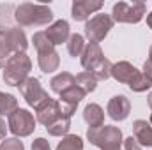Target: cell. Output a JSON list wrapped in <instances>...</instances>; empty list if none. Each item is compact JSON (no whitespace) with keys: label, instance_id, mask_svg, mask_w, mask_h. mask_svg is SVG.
<instances>
[{"label":"cell","instance_id":"obj_1","mask_svg":"<svg viewBox=\"0 0 152 150\" xmlns=\"http://www.w3.org/2000/svg\"><path fill=\"white\" fill-rule=\"evenodd\" d=\"M14 21L20 27H44L53 21V11L42 4H20L14 9Z\"/></svg>","mask_w":152,"mask_h":150},{"label":"cell","instance_id":"obj_2","mask_svg":"<svg viewBox=\"0 0 152 150\" xmlns=\"http://www.w3.org/2000/svg\"><path fill=\"white\" fill-rule=\"evenodd\" d=\"M87 140L101 150H120L122 143V131L115 125H101V127H88Z\"/></svg>","mask_w":152,"mask_h":150},{"label":"cell","instance_id":"obj_3","mask_svg":"<svg viewBox=\"0 0 152 150\" xmlns=\"http://www.w3.org/2000/svg\"><path fill=\"white\" fill-rule=\"evenodd\" d=\"M32 69V62L27 57V53H16L9 58V62L4 67V81L9 87H20Z\"/></svg>","mask_w":152,"mask_h":150},{"label":"cell","instance_id":"obj_4","mask_svg":"<svg viewBox=\"0 0 152 150\" xmlns=\"http://www.w3.org/2000/svg\"><path fill=\"white\" fill-rule=\"evenodd\" d=\"M147 12L145 2H117L112 9L113 23H140Z\"/></svg>","mask_w":152,"mask_h":150},{"label":"cell","instance_id":"obj_5","mask_svg":"<svg viewBox=\"0 0 152 150\" xmlns=\"http://www.w3.org/2000/svg\"><path fill=\"white\" fill-rule=\"evenodd\" d=\"M18 88H20V94L23 95V99L27 101V104L30 108H34L36 111L51 99L50 94L42 88L41 81H39L37 78H32V76H28Z\"/></svg>","mask_w":152,"mask_h":150},{"label":"cell","instance_id":"obj_6","mask_svg":"<svg viewBox=\"0 0 152 150\" xmlns=\"http://www.w3.org/2000/svg\"><path fill=\"white\" fill-rule=\"evenodd\" d=\"M113 28V20L106 12H97L85 21V37L94 44H99Z\"/></svg>","mask_w":152,"mask_h":150},{"label":"cell","instance_id":"obj_7","mask_svg":"<svg viewBox=\"0 0 152 150\" xmlns=\"http://www.w3.org/2000/svg\"><path fill=\"white\" fill-rule=\"evenodd\" d=\"M36 118L28 110H21L18 108L14 113H11L7 117V127L9 131L14 134V138H27L34 133L36 129Z\"/></svg>","mask_w":152,"mask_h":150},{"label":"cell","instance_id":"obj_8","mask_svg":"<svg viewBox=\"0 0 152 150\" xmlns=\"http://www.w3.org/2000/svg\"><path fill=\"white\" fill-rule=\"evenodd\" d=\"M103 9L101 0H75L71 5V16L76 21H87L90 20V14Z\"/></svg>","mask_w":152,"mask_h":150},{"label":"cell","instance_id":"obj_9","mask_svg":"<svg viewBox=\"0 0 152 150\" xmlns=\"http://www.w3.org/2000/svg\"><path fill=\"white\" fill-rule=\"evenodd\" d=\"M104 58V53L101 50L99 44H94V42H88L80 57V62H81V67L85 69V73H92Z\"/></svg>","mask_w":152,"mask_h":150},{"label":"cell","instance_id":"obj_10","mask_svg":"<svg viewBox=\"0 0 152 150\" xmlns=\"http://www.w3.org/2000/svg\"><path fill=\"white\" fill-rule=\"evenodd\" d=\"M106 113L108 117L115 120V122H122L129 117L131 113V103L126 95H115L108 101V106H106Z\"/></svg>","mask_w":152,"mask_h":150},{"label":"cell","instance_id":"obj_11","mask_svg":"<svg viewBox=\"0 0 152 150\" xmlns=\"http://www.w3.org/2000/svg\"><path fill=\"white\" fill-rule=\"evenodd\" d=\"M44 34L53 46H58L62 42H67V39L71 36V28H69V23L66 20H57L55 23H51L44 30Z\"/></svg>","mask_w":152,"mask_h":150},{"label":"cell","instance_id":"obj_12","mask_svg":"<svg viewBox=\"0 0 152 150\" xmlns=\"http://www.w3.org/2000/svg\"><path fill=\"white\" fill-rule=\"evenodd\" d=\"M37 64L42 73H55L60 66V57L55 51V48H46L37 51Z\"/></svg>","mask_w":152,"mask_h":150},{"label":"cell","instance_id":"obj_13","mask_svg":"<svg viewBox=\"0 0 152 150\" xmlns=\"http://www.w3.org/2000/svg\"><path fill=\"white\" fill-rule=\"evenodd\" d=\"M58 117H62V115H60V108H58V101H55V99H50L44 106H41L36 111V120L39 124H42L44 127H48Z\"/></svg>","mask_w":152,"mask_h":150},{"label":"cell","instance_id":"obj_14","mask_svg":"<svg viewBox=\"0 0 152 150\" xmlns=\"http://www.w3.org/2000/svg\"><path fill=\"white\" fill-rule=\"evenodd\" d=\"M136 73H138V69H136L133 64L122 60V62H117V64L112 66V73H110V76L113 78L115 81H118V83L129 85V81L136 76Z\"/></svg>","mask_w":152,"mask_h":150},{"label":"cell","instance_id":"obj_15","mask_svg":"<svg viewBox=\"0 0 152 150\" xmlns=\"http://www.w3.org/2000/svg\"><path fill=\"white\" fill-rule=\"evenodd\" d=\"M133 138L142 147H152V125L147 120H134L133 122Z\"/></svg>","mask_w":152,"mask_h":150},{"label":"cell","instance_id":"obj_16","mask_svg":"<svg viewBox=\"0 0 152 150\" xmlns=\"http://www.w3.org/2000/svg\"><path fill=\"white\" fill-rule=\"evenodd\" d=\"M76 85V76H73L71 73H58L57 76H53L51 78V81H50V88L55 92V94H64L66 90H69V88H73Z\"/></svg>","mask_w":152,"mask_h":150},{"label":"cell","instance_id":"obj_17","mask_svg":"<svg viewBox=\"0 0 152 150\" xmlns=\"http://www.w3.org/2000/svg\"><path fill=\"white\" fill-rule=\"evenodd\" d=\"M83 120L88 124V127H101L104 125V111L99 104L90 103L83 110Z\"/></svg>","mask_w":152,"mask_h":150},{"label":"cell","instance_id":"obj_18","mask_svg":"<svg viewBox=\"0 0 152 150\" xmlns=\"http://www.w3.org/2000/svg\"><path fill=\"white\" fill-rule=\"evenodd\" d=\"M5 34H7V39H9V42H11V48H12L14 55L27 51L28 41H27L25 32H23L20 27H14V28H11V30H5Z\"/></svg>","mask_w":152,"mask_h":150},{"label":"cell","instance_id":"obj_19","mask_svg":"<svg viewBox=\"0 0 152 150\" xmlns=\"http://www.w3.org/2000/svg\"><path fill=\"white\" fill-rule=\"evenodd\" d=\"M14 5L12 4H0V30H11L14 28L12 21H14Z\"/></svg>","mask_w":152,"mask_h":150},{"label":"cell","instance_id":"obj_20","mask_svg":"<svg viewBox=\"0 0 152 150\" xmlns=\"http://www.w3.org/2000/svg\"><path fill=\"white\" fill-rule=\"evenodd\" d=\"M69 127H71V118L58 117L55 122H51V124L46 127V131H48L50 136H67Z\"/></svg>","mask_w":152,"mask_h":150},{"label":"cell","instance_id":"obj_21","mask_svg":"<svg viewBox=\"0 0 152 150\" xmlns=\"http://www.w3.org/2000/svg\"><path fill=\"white\" fill-rule=\"evenodd\" d=\"M85 37L81 34H71L69 39H67V53L71 57H81L83 50H85Z\"/></svg>","mask_w":152,"mask_h":150},{"label":"cell","instance_id":"obj_22","mask_svg":"<svg viewBox=\"0 0 152 150\" xmlns=\"http://www.w3.org/2000/svg\"><path fill=\"white\" fill-rule=\"evenodd\" d=\"M16 110H18V99L12 94L0 92V117L2 115L9 117L11 113H14Z\"/></svg>","mask_w":152,"mask_h":150},{"label":"cell","instance_id":"obj_23","mask_svg":"<svg viewBox=\"0 0 152 150\" xmlns=\"http://www.w3.org/2000/svg\"><path fill=\"white\" fill-rule=\"evenodd\" d=\"M14 55L12 48H11V42L7 39V34L0 30V69L5 67V64L9 62V58Z\"/></svg>","mask_w":152,"mask_h":150},{"label":"cell","instance_id":"obj_24","mask_svg":"<svg viewBox=\"0 0 152 150\" xmlns=\"http://www.w3.org/2000/svg\"><path fill=\"white\" fill-rule=\"evenodd\" d=\"M76 85H78L85 94H90V92L96 90L97 79L90 74V73H80V74L76 76Z\"/></svg>","mask_w":152,"mask_h":150},{"label":"cell","instance_id":"obj_25","mask_svg":"<svg viewBox=\"0 0 152 150\" xmlns=\"http://www.w3.org/2000/svg\"><path fill=\"white\" fill-rule=\"evenodd\" d=\"M57 150H83V140L76 134H67L58 141Z\"/></svg>","mask_w":152,"mask_h":150},{"label":"cell","instance_id":"obj_26","mask_svg":"<svg viewBox=\"0 0 152 150\" xmlns=\"http://www.w3.org/2000/svg\"><path fill=\"white\" fill-rule=\"evenodd\" d=\"M133 92H145V90H149L152 87V81L147 78V76L143 74V73H136V76L129 81V85H127Z\"/></svg>","mask_w":152,"mask_h":150},{"label":"cell","instance_id":"obj_27","mask_svg":"<svg viewBox=\"0 0 152 150\" xmlns=\"http://www.w3.org/2000/svg\"><path fill=\"white\" fill-rule=\"evenodd\" d=\"M87 94L78 87V85H75L73 88H69V90H66L64 94H60V101H64V103H69V104H75V106H78L80 104V101L85 97Z\"/></svg>","mask_w":152,"mask_h":150},{"label":"cell","instance_id":"obj_28","mask_svg":"<svg viewBox=\"0 0 152 150\" xmlns=\"http://www.w3.org/2000/svg\"><path fill=\"white\" fill-rule=\"evenodd\" d=\"M112 66H113V64H112V62H110V60L104 57V58H103V62H101V64H99V66H97V67H96L92 73H90V74L94 76L97 81H104V79H108V78H110Z\"/></svg>","mask_w":152,"mask_h":150},{"label":"cell","instance_id":"obj_29","mask_svg":"<svg viewBox=\"0 0 152 150\" xmlns=\"http://www.w3.org/2000/svg\"><path fill=\"white\" fill-rule=\"evenodd\" d=\"M32 42H34V46H36V50H37V51L46 50V48H55V46L50 42V39L46 37L44 30H42V32H36V34H34V37H32Z\"/></svg>","mask_w":152,"mask_h":150},{"label":"cell","instance_id":"obj_30","mask_svg":"<svg viewBox=\"0 0 152 150\" xmlns=\"http://www.w3.org/2000/svg\"><path fill=\"white\" fill-rule=\"evenodd\" d=\"M0 150H25V145L20 138H5L0 143Z\"/></svg>","mask_w":152,"mask_h":150},{"label":"cell","instance_id":"obj_31","mask_svg":"<svg viewBox=\"0 0 152 150\" xmlns=\"http://www.w3.org/2000/svg\"><path fill=\"white\" fill-rule=\"evenodd\" d=\"M32 150H51L50 147V141L44 140V138H36L32 141Z\"/></svg>","mask_w":152,"mask_h":150},{"label":"cell","instance_id":"obj_32","mask_svg":"<svg viewBox=\"0 0 152 150\" xmlns=\"http://www.w3.org/2000/svg\"><path fill=\"white\" fill-rule=\"evenodd\" d=\"M124 150H142V145L133 136H129V138L124 140Z\"/></svg>","mask_w":152,"mask_h":150},{"label":"cell","instance_id":"obj_33","mask_svg":"<svg viewBox=\"0 0 152 150\" xmlns=\"http://www.w3.org/2000/svg\"><path fill=\"white\" fill-rule=\"evenodd\" d=\"M142 73H143V74L152 81V62H151V60H147V62L143 64V71H142Z\"/></svg>","mask_w":152,"mask_h":150},{"label":"cell","instance_id":"obj_34","mask_svg":"<svg viewBox=\"0 0 152 150\" xmlns=\"http://www.w3.org/2000/svg\"><path fill=\"white\" fill-rule=\"evenodd\" d=\"M7 124H5V120L0 117V140H5V134H7Z\"/></svg>","mask_w":152,"mask_h":150},{"label":"cell","instance_id":"obj_35","mask_svg":"<svg viewBox=\"0 0 152 150\" xmlns=\"http://www.w3.org/2000/svg\"><path fill=\"white\" fill-rule=\"evenodd\" d=\"M147 25H149V28H152V12L147 14Z\"/></svg>","mask_w":152,"mask_h":150},{"label":"cell","instance_id":"obj_36","mask_svg":"<svg viewBox=\"0 0 152 150\" xmlns=\"http://www.w3.org/2000/svg\"><path fill=\"white\" fill-rule=\"evenodd\" d=\"M147 103H149V108L152 110V92L149 94V97H147Z\"/></svg>","mask_w":152,"mask_h":150},{"label":"cell","instance_id":"obj_37","mask_svg":"<svg viewBox=\"0 0 152 150\" xmlns=\"http://www.w3.org/2000/svg\"><path fill=\"white\" fill-rule=\"evenodd\" d=\"M149 60L152 62V44H151V48H149Z\"/></svg>","mask_w":152,"mask_h":150},{"label":"cell","instance_id":"obj_38","mask_svg":"<svg viewBox=\"0 0 152 150\" xmlns=\"http://www.w3.org/2000/svg\"><path fill=\"white\" fill-rule=\"evenodd\" d=\"M149 124H151V125H152V115H151V120H149Z\"/></svg>","mask_w":152,"mask_h":150}]
</instances>
